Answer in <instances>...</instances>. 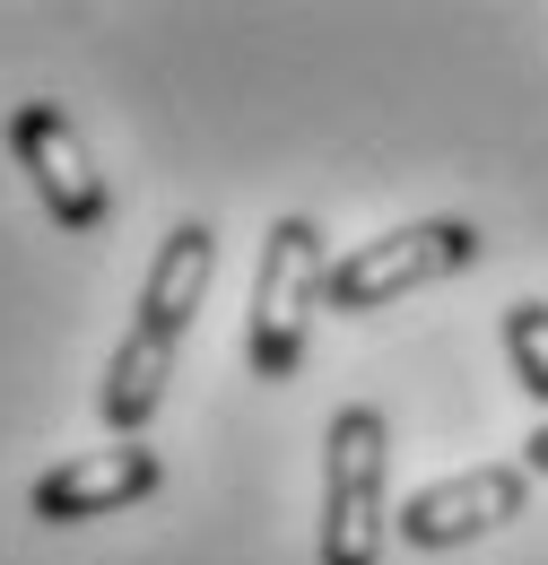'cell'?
<instances>
[{"mask_svg":"<svg viewBox=\"0 0 548 565\" xmlns=\"http://www.w3.org/2000/svg\"><path fill=\"white\" fill-rule=\"evenodd\" d=\"M209 270H218V235H209L201 217H183L157 244L148 287H139V322H131V340H123V356H114V374H105V426H114V444L148 435L166 383H175V349H183V331H192V313H201V296H209Z\"/></svg>","mask_w":548,"mask_h":565,"instance_id":"1","label":"cell"},{"mask_svg":"<svg viewBox=\"0 0 548 565\" xmlns=\"http://www.w3.org/2000/svg\"><path fill=\"white\" fill-rule=\"evenodd\" d=\"M323 279H331L323 226H314V217H271L262 270H253V313H244V356H253L262 383H296L305 331H314V313H323Z\"/></svg>","mask_w":548,"mask_h":565,"instance_id":"2","label":"cell"},{"mask_svg":"<svg viewBox=\"0 0 548 565\" xmlns=\"http://www.w3.org/2000/svg\"><path fill=\"white\" fill-rule=\"evenodd\" d=\"M392 426L375 401H348L323 444V565H383V531H392Z\"/></svg>","mask_w":548,"mask_h":565,"instance_id":"3","label":"cell"},{"mask_svg":"<svg viewBox=\"0 0 548 565\" xmlns=\"http://www.w3.org/2000/svg\"><path fill=\"white\" fill-rule=\"evenodd\" d=\"M479 262V226L471 217H418V226H392V235H375V244H357L331 262V279H323V313H383V305H401L418 287L453 279V270H471Z\"/></svg>","mask_w":548,"mask_h":565,"instance_id":"4","label":"cell"},{"mask_svg":"<svg viewBox=\"0 0 548 565\" xmlns=\"http://www.w3.org/2000/svg\"><path fill=\"white\" fill-rule=\"evenodd\" d=\"M523 504H531V470H523V461H479V470H453V479L418 488L410 504L392 513V531L410 540L418 557H435V548H471L487 531L523 522Z\"/></svg>","mask_w":548,"mask_h":565,"instance_id":"5","label":"cell"},{"mask_svg":"<svg viewBox=\"0 0 548 565\" xmlns=\"http://www.w3.org/2000/svg\"><path fill=\"white\" fill-rule=\"evenodd\" d=\"M9 148H18V166L35 183V201L53 210V226H70V235H96L105 226V174H96L78 122H70L53 96H35V105L9 114Z\"/></svg>","mask_w":548,"mask_h":565,"instance_id":"6","label":"cell"},{"mask_svg":"<svg viewBox=\"0 0 548 565\" xmlns=\"http://www.w3.org/2000/svg\"><path fill=\"white\" fill-rule=\"evenodd\" d=\"M166 488V461L148 452V444H105V452H70L53 461L35 495H27V513L35 522H96V513H123L139 495Z\"/></svg>","mask_w":548,"mask_h":565,"instance_id":"7","label":"cell"},{"mask_svg":"<svg viewBox=\"0 0 548 565\" xmlns=\"http://www.w3.org/2000/svg\"><path fill=\"white\" fill-rule=\"evenodd\" d=\"M505 356H514V383L548 409V305H540V296L505 305Z\"/></svg>","mask_w":548,"mask_h":565,"instance_id":"8","label":"cell"},{"mask_svg":"<svg viewBox=\"0 0 548 565\" xmlns=\"http://www.w3.org/2000/svg\"><path fill=\"white\" fill-rule=\"evenodd\" d=\"M523 470H531V479H548V418L531 426V444H523Z\"/></svg>","mask_w":548,"mask_h":565,"instance_id":"9","label":"cell"}]
</instances>
